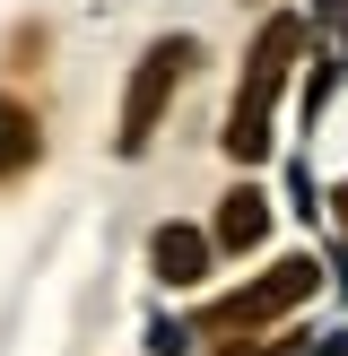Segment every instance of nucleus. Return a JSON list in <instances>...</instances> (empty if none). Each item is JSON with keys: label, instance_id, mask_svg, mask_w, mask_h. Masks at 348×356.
<instances>
[{"label": "nucleus", "instance_id": "f257e3e1", "mask_svg": "<svg viewBox=\"0 0 348 356\" xmlns=\"http://www.w3.org/2000/svg\"><path fill=\"white\" fill-rule=\"evenodd\" d=\"M305 52V17H261V35H253V52H244V79H235V104H226V156L235 165H261L270 156V104H278V87H287V61Z\"/></svg>", "mask_w": 348, "mask_h": 356}, {"label": "nucleus", "instance_id": "f03ea898", "mask_svg": "<svg viewBox=\"0 0 348 356\" xmlns=\"http://www.w3.org/2000/svg\"><path fill=\"white\" fill-rule=\"evenodd\" d=\"M191 61H200V44H191V35H157V44L139 52L131 87H122V131H113V148H122V156H139V148L157 139L166 104L183 96V79H191Z\"/></svg>", "mask_w": 348, "mask_h": 356}, {"label": "nucleus", "instance_id": "7ed1b4c3", "mask_svg": "<svg viewBox=\"0 0 348 356\" xmlns=\"http://www.w3.org/2000/svg\"><path fill=\"white\" fill-rule=\"evenodd\" d=\"M313 287H322L313 252H287V261H270L253 287H235L226 305H209V313H200V339H253V330H270L278 313H296Z\"/></svg>", "mask_w": 348, "mask_h": 356}, {"label": "nucleus", "instance_id": "20e7f679", "mask_svg": "<svg viewBox=\"0 0 348 356\" xmlns=\"http://www.w3.org/2000/svg\"><path fill=\"white\" fill-rule=\"evenodd\" d=\"M209 261H218V235H200V226H174V218H166V226L148 235V278H157V287H174V296L200 287Z\"/></svg>", "mask_w": 348, "mask_h": 356}, {"label": "nucleus", "instance_id": "39448f33", "mask_svg": "<svg viewBox=\"0 0 348 356\" xmlns=\"http://www.w3.org/2000/svg\"><path fill=\"white\" fill-rule=\"evenodd\" d=\"M35 165H44V113L0 87V183H17V174H35Z\"/></svg>", "mask_w": 348, "mask_h": 356}, {"label": "nucleus", "instance_id": "423d86ee", "mask_svg": "<svg viewBox=\"0 0 348 356\" xmlns=\"http://www.w3.org/2000/svg\"><path fill=\"white\" fill-rule=\"evenodd\" d=\"M209 235H218V252H253V243H270V191H261V183H235L218 200V226H209Z\"/></svg>", "mask_w": 348, "mask_h": 356}, {"label": "nucleus", "instance_id": "0eeeda50", "mask_svg": "<svg viewBox=\"0 0 348 356\" xmlns=\"http://www.w3.org/2000/svg\"><path fill=\"white\" fill-rule=\"evenodd\" d=\"M331 218H340V226H348V183H340V191H331Z\"/></svg>", "mask_w": 348, "mask_h": 356}]
</instances>
